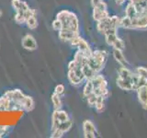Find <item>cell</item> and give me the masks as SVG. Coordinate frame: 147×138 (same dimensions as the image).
Instances as JSON below:
<instances>
[{"label": "cell", "instance_id": "20", "mask_svg": "<svg viewBox=\"0 0 147 138\" xmlns=\"http://www.w3.org/2000/svg\"><path fill=\"white\" fill-rule=\"evenodd\" d=\"M25 24L30 30L37 29V27H38V20H37V15H33V16L30 17L27 20Z\"/></svg>", "mask_w": 147, "mask_h": 138}, {"label": "cell", "instance_id": "17", "mask_svg": "<svg viewBox=\"0 0 147 138\" xmlns=\"http://www.w3.org/2000/svg\"><path fill=\"white\" fill-rule=\"evenodd\" d=\"M138 13H147V0H130Z\"/></svg>", "mask_w": 147, "mask_h": 138}, {"label": "cell", "instance_id": "24", "mask_svg": "<svg viewBox=\"0 0 147 138\" xmlns=\"http://www.w3.org/2000/svg\"><path fill=\"white\" fill-rule=\"evenodd\" d=\"M101 1H103V0H91V5H92V7H94L95 5H96L98 3L101 2Z\"/></svg>", "mask_w": 147, "mask_h": 138}, {"label": "cell", "instance_id": "8", "mask_svg": "<svg viewBox=\"0 0 147 138\" xmlns=\"http://www.w3.org/2000/svg\"><path fill=\"white\" fill-rule=\"evenodd\" d=\"M93 84V92L96 97H103V98L107 99L109 92L108 89V82L105 79V77L100 75V74H96V75L90 79Z\"/></svg>", "mask_w": 147, "mask_h": 138}, {"label": "cell", "instance_id": "5", "mask_svg": "<svg viewBox=\"0 0 147 138\" xmlns=\"http://www.w3.org/2000/svg\"><path fill=\"white\" fill-rule=\"evenodd\" d=\"M117 86L122 90H136L140 87L139 76L136 73H132L126 66H121L118 70L116 79Z\"/></svg>", "mask_w": 147, "mask_h": 138}, {"label": "cell", "instance_id": "25", "mask_svg": "<svg viewBox=\"0 0 147 138\" xmlns=\"http://www.w3.org/2000/svg\"><path fill=\"white\" fill-rule=\"evenodd\" d=\"M1 16H2V11L0 10V17H1Z\"/></svg>", "mask_w": 147, "mask_h": 138}, {"label": "cell", "instance_id": "4", "mask_svg": "<svg viewBox=\"0 0 147 138\" xmlns=\"http://www.w3.org/2000/svg\"><path fill=\"white\" fill-rule=\"evenodd\" d=\"M86 56L79 51L76 53L74 59L68 64L67 77L73 86H79L86 80L82 71V64Z\"/></svg>", "mask_w": 147, "mask_h": 138}, {"label": "cell", "instance_id": "13", "mask_svg": "<svg viewBox=\"0 0 147 138\" xmlns=\"http://www.w3.org/2000/svg\"><path fill=\"white\" fill-rule=\"evenodd\" d=\"M21 45L25 50L29 51V52H33L38 48V43L35 40V38L31 34L28 33L22 38Z\"/></svg>", "mask_w": 147, "mask_h": 138}, {"label": "cell", "instance_id": "6", "mask_svg": "<svg viewBox=\"0 0 147 138\" xmlns=\"http://www.w3.org/2000/svg\"><path fill=\"white\" fill-rule=\"evenodd\" d=\"M12 7L14 8V10L16 11L15 17H14V20H15L16 23L20 25L25 24L27 20L30 17L37 15V12L35 9L31 8L27 2L23 1V0H12L11 1Z\"/></svg>", "mask_w": 147, "mask_h": 138}, {"label": "cell", "instance_id": "16", "mask_svg": "<svg viewBox=\"0 0 147 138\" xmlns=\"http://www.w3.org/2000/svg\"><path fill=\"white\" fill-rule=\"evenodd\" d=\"M136 74L139 76V84L141 86L147 87V68L144 66H139L136 69Z\"/></svg>", "mask_w": 147, "mask_h": 138}, {"label": "cell", "instance_id": "12", "mask_svg": "<svg viewBox=\"0 0 147 138\" xmlns=\"http://www.w3.org/2000/svg\"><path fill=\"white\" fill-rule=\"evenodd\" d=\"M70 44L73 46V47H76L77 51H79L80 53H82L83 54L86 55L87 57H89L92 52H93V51L91 50L89 44L87 43V41L80 36H78L76 38L74 39L70 43Z\"/></svg>", "mask_w": 147, "mask_h": 138}, {"label": "cell", "instance_id": "15", "mask_svg": "<svg viewBox=\"0 0 147 138\" xmlns=\"http://www.w3.org/2000/svg\"><path fill=\"white\" fill-rule=\"evenodd\" d=\"M138 100L144 110H147V87L141 86L136 89Z\"/></svg>", "mask_w": 147, "mask_h": 138}, {"label": "cell", "instance_id": "23", "mask_svg": "<svg viewBox=\"0 0 147 138\" xmlns=\"http://www.w3.org/2000/svg\"><path fill=\"white\" fill-rule=\"evenodd\" d=\"M52 27H53V29L54 30H56V31H59L60 29H61V23H60V21L57 20L56 18H55V20L53 21L52 23Z\"/></svg>", "mask_w": 147, "mask_h": 138}, {"label": "cell", "instance_id": "10", "mask_svg": "<svg viewBox=\"0 0 147 138\" xmlns=\"http://www.w3.org/2000/svg\"><path fill=\"white\" fill-rule=\"evenodd\" d=\"M119 21H121V18L119 17L109 16V18H105V20L98 21V24H96V29H98V31H99L100 33L104 34V32L109 29H113V28L118 29L119 27Z\"/></svg>", "mask_w": 147, "mask_h": 138}, {"label": "cell", "instance_id": "19", "mask_svg": "<svg viewBox=\"0 0 147 138\" xmlns=\"http://www.w3.org/2000/svg\"><path fill=\"white\" fill-rule=\"evenodd\" d=\"M51 99H52V103L53 106L54 110L62 109V99H61V95H59L57 93H53L51 96Z\"/></svg>", "mask_w": 147, "mask_h": 138}, {"label": "cell", "instance_id": "1", "mask_svg": "<svg viewBox=\"0 0 147 138\" xmlns=\"http://www.w3.org/2000/svg\"><path fill=\"white\" fill-rule=\"evenodd\" d=\"M56 18L61 23L58 36L62 41L70 43L74 39L79 36V21L76 13L63 9L57 13Z\"/></svg>", "mask_w": 147, "mask_h": 138}, {"label": "cell", "instance_id": "22", "mask_svg": "<svg viewBox=\"0 0 147 138\" xmlns=\"http://www.w3.org/2000/svg\"><path fill=\"white\" fill-rule=\"evenodd\" d=\"M64 90H65V89H64V86L63 84L57 85L56 87H55V89H54V92H55V93L59 94V95L63 94L64 93Z\"/></svg>", "mask_w": 147, "mask_h": 138}, {"label": "cell", "instance_id": "9", "mask_svg": "<svg viewBox=\"0 0 147 138\" xmlns=\"http://www.w3.org/2000/svg\"><path fill=\"white\" fill-rule=\"evenodd\" d=\"M117 30L118 29H109L107 31L104 32L105 36V41L107 44L112 46L114 49H119L123 51V49L125 48V43L122 40H121L117 35Z\"/></svg>", "mask_w": 147, "mask_h": 138}, {"label": "cell", "instance_id": "11", "mask_svg": "<svg viewBox=\"0 0 147 138\" xmlns=\"http://www.w3.org/2000/svg\"><path fill=\"white\" fill-rule=\"evenodd\" d=\"M109 17V13L108 10V7L104 1H101L93 7V18L96 22L103 20Z\"/></svg>", "mask_w": 147, "mask_h": 138}, {"label": "cell", "instance_id": "18", "mask_svg": "<svg viewBox=\"0 0 147 138\" xmlns=\"http://www.w3.org/2000/svg\"><path fill=\"white\" fill-rule=\"evenodd\" d=\"M113 56L115 58V60L121 64V66H126L127 64V61L124 55L122 53V51L121 50H119V49H114L113 50Z\"/></svg>", "mask_w": 147, "mask_h": 138}, {"label": "cell", "instance_id": "3", "mask_svg": "<svg viewBox=\"0 0 147 138\" xmlns=\"http://www.w3.org/2000/svg\"><path fill=\"white\" fill-rule=\"evenodd\" d=\"M73 126V120L69 114L62 109L54 110L52 114V133L51 137L61 138Z\"/></svg>", "mask_w": 147, "mask_h": 138}, {"label": "cell", "instance_id": "7", "mask_svg": "<svg viewBox=\"0 0 147 138\" xmlns=\"http://www.w3.org/2000/svg\"><path fill=\"white\" fill-rule=\"evenodd\" d=\"M108 59V53L106 51L96 50L93 51L89 57L86 58V63L89 67L95 72V74H99L105 66Z\"/></svg>", "mask_w": 147, "mask_h": 138}, {"label": "cell", "instance_id": "14", "mask_svg": "<svg viewBox=\"0 0 147 138\" xmlns=\"http://www.w3.org/2000/svg\"><path fill=\"white\" fill-rule=\"evenodd\" d=\"M83 132L86 138H95L96 136V126L90 120H86L83 122Z\"/></svg>", "mask_w": 147, "mask_h": 138}, {"label": "cell", "instance_id": "2", "mask_svg": "<svg viewBox=\"0 0 147 138\" xmlns=\"http://www.w3.org/2000/svg\"><path fill=\"white\" fill-rule=\"evenodd\" d=\"M9 100V112L13 110H22V112H30L35 108V102L30 96L24 94L18 89L7 90L4 93Z\"/></svg>", "mask_w": 147, "mask_h": 138}, {"label": "cell", "instance_id": "21", "mask_svg": "<svg viewBox=\"0 0 147 138\" xmlns=\"http://www.w3.org/2000/svg\"><path fill=\"white\" fill-rule=\"evenodd\" d=\"M105 98H103V97H98V100H96V102L95 104V109L98 112V113L102 112L103 110H105Z\"/></svg>", "mask_w": 147, "mask_h": 138}]
</instances>
